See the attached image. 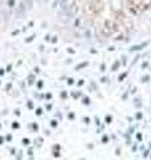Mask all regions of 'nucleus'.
<instances>
[{
	"instance_id": "1",
	"label": "nucleus",
	"mask_w": 151,
	"mask_h": 160,
	"mask_svg": "<svg viewBox=\"0 0 151 160\" xmlns=\"http://www.w3.org/2000/svg\"><path fill=\"white\" fill-rule=\"evenodd\" d=\"M146 46V43H143V44H140V46H134L133 48H130V51H139V49H142L140 47H144Z\"/></svg>"
},
{
	"instance_id": "2",
	"label": "nucleus",
	"mask_w": 151,
	"mask_h": 160,
	"mask_svg": "<svg viewBox=\"0 0 151 160\" xmlns=\"http://www.w3.org/2000/svg\"><path fill=\"white\" fill-rule=\"evenodd\" d=\"M119 67V62H117L115 64H113V67H112V71H117V68Z\"/></svg>"
},
{
	"instance_id": "3",
	"label": "nucleus",
	"mask_w": 151,
	"mask_h": 160,
	"mask_svg": "<svg viewBox=\"0 0 151 160\" xmlns=\"http://www.w3.org/2000/svg\"><path fill=\"white\" fill-rule=\"evenodd\" d=\"M149 79H150V76H149V75H146V76H143V78H142V83L149 82Z\"/></svg>"
},
{
	"instance_id": "4",
	"label": "nucleus",
	"mask_w": 151,
	"mask_h": 160,
	"mask_svg": "<svg viewBox=\"0 0 151 160\" xmlns=\"http://www.w3.org/2000/svg\"><path fill=\"white\" fill-rule=\"evenodd\" d=\"M126 75H127V72H125V73H122V75H121V76H119V80H121V82H122V79L126 76Z\"/></svg>"
}]
</instances>
